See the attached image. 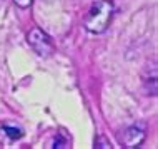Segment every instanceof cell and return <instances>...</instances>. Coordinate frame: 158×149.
<instances>
[{
    "label": "cell",
    "mask_w": 158,
    "mask_h": 149,
    "mask_svg": "<svg viewBox=\"0 0 158 149\" xmlns=\"http://www.w3.org/2000/svg\"><path fill=\"white\" fill-rule=\"evenodd\" d=\"M113 14V5L110 0H100V2L93 3L88 14L85 15V29L92 34H102L108 29L110 20Z\"/></svg>",
    "instance_id": "obj_1"
},
{
    "label": "cell",
    "mask_w": 158,
    "mask_h": 149,
    "mask_svg": "<svg viewBox=\"0 0 158 149\" xmlns=\"http://www.w3.org/2000/svg\"><path fill=\"white\" fill-rule=\"evenodd\" d=\"M27 40H28V44H30V47L35 50L38 55H42V57H48V55L53 52V45L48 39V35L44 34V30H40V29H37V27L28 32Z\"/></svg>",
    "instance_id": "obj_2"
},
{
    "label": "cell",
    "mask_w": 158,
    "mask_h": 149,
    "mask_svg": "<svg viewBox=\"0 0 158 149\" xmlns=\"http://www.w3.org/2000/svg\"><path fill=\"white\" fill-rule=\"evenodd\" d=\"M143 141H145V131L142 127H136V126H131L128 129H125V133L122 136L123 147H128V149L138 147Z\"/></svg>",
    "instance_id": "obj_3"
},
{
    "label": "cell",
    "mask_w": 158,
    "mask_h": 149,
    "mask_svg": "<svg viewBox=\"0 0 158 149\" xmlns=\"http://www.w3.org/2000/svg\"><path fill=\"white\" fill-rule=\"evenodd\" d=\"M3 133H5L10 139H20L23 136L22 129H19V127H10V126H3Z\"/></svg>",
    "instance_id": "obj_4"
},
{
    "label": "cell",
    "mask_w": 158,
    "mask_h": 149,
    "mask_svg": "<svg viewBox=\"0 0 158 149\" xmlns=\"http://www.w3.org/2000/svg\"><path fill=\"white\" fill-rule=\"evenodd\" d=\"M14 2L17 3V5H19L20 8H28L32 5V2L33 0H14Z\"/></svg>",
    "instance_id": "obj_5"
},
{
    "label": "cell",
    "mask_w": 158,
    "mask_h": 149,
    "mask_svg": "<svg viewBox=\"0 0 158 149\" xmlns=\"http://www.w3.org/2000/svg\"><path fill=\"white\" fill-rule=\"evenodd\" d=\"M95 147H112V144L103 141V138H100V139L97 141V146H95Z\"/></svg>",
    "instance_id": "obj_6"
}]
</instances>
